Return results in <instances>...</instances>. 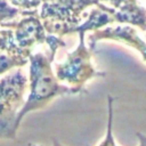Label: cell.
I'll return each mask as SVG.
<instances>
[{
	"mask_svg": "<svg viewBox=\"0 0 146 146\" xmlns=\"http://www.w3.org/2000/svg\"><path fill=\"white\" fill-rule=\"evenodd\" d=\"M54 57L55 55H52L50 51L49 54L36 52L30 56V94L27 99L25 100L24 106L17 115V129L19 128L23 117L27 113L43 108L55 97L64 95H80L87 92L84 88L68 87L59 83L51 68Z\"/></svg>",
	"mask_w": 146,
	"mask_h": 146,
	"instance_id": "6da1fadb",
	"label": "cell"
},
{
	"mask_svg": "<svg viewBox=\"0 0 146 146\" xmlns=\"http://www.w3.org/2000/svg\"><path fill=\"white\" fill-rule=\"evenodd\" d=\"M29 80L19 67L0 79V139H15L16 119L25 104Z\"/></svg>",
	"mask_w": 146,
	"mask_h": 146,
	"instance_id": "7a4b0ae2",
	"label": "cell"
},
{
	"mask_svg": "<svg viewBox=\"0 0 146 146\" xmlns=\"http://www.w3.org/2000/svg\"><path fill=\"white\" fill-rule=\"evenodd\" d=\"M98 3V0H41L39 14L46 32L62 38L80 25L86 8Z\"/></svg>",
	"mask_w": 146,
	"mask_h": 146,
	"instance_id": "3957f363",
	"label": "cell"
},
{
	"mask_svg": "<svg viewBox=\"0 0 146 146\" xmlns=\"http://www.w3.org/2000/svg\"><path fill=\"white\" fill-rule=\"evenodd\" d=\"M84 34V32H79V46L72 52L67 54L64 62L55 66V75L58 81L66 82L71 84V87L83 88V84L88 80L106 76V72H99L92 66V51L86 46Z\"/></svg>",
	"mask_w": 146,
	"mask_h": 146,
	"instance_id": "277c9868",
	"label": "cell"
},
{
	"mask_svg": "<svg viewBox=\"0 0 146 146\" xmlns=\"http://www.w3.org/2000/svg\"><path fill=\"white\" fill-rule=\"evenodd\" d=\"M1 27H10L14 32V41L19 50L21 55L30 58L32 49L36 44L47 43L50 40V35L44 30L42 21L40 18L39 10L30 16L19 17L15 21L5 22Z\"/></svg>",
	"mask_w": 146,
	"mask_h": 146,
	"instance_id": "5b68a950",
	"label": "cell"
},
{
	"mask_svg": "<svg viewBox=\"0 0 146 146\" xmlns=\"http://www.w3.org/2000/svg\"><path fill=\"white\" fill-rule=\"evenodd\" d=\"M102 40H113L117 42H122L128 44L129 47L135 48L143 57L144 62H146V43L144 40L137 34V31L131 25L127 24H119V25H111L104 29L94 31L88 36V44L91 51L95 50L97 42Z\"/></svg>",
	"mask_w": 146,
	"mask_h": 146,
	"instance_id": "8992f818",
	"label": "cell"
},
{
	"mask_svg": "<svg viewBox=\"0 0 146 146\" xmlns=\"http://www.w3.org/2000/svg\"><path fill=\"white\" fill-rule=\"evenodd\" d=\"M27 63H30V58L21 55H11L7 52H0V75L10 72L14 68L24 67Z\"/></svg>",
	"mask_w": 146,
	"mask_h": 146,
	"instance_id": "52a82bcc",
	"label": "cell"
},
{
	"mask_svg": "<svg viewBox=\"0 0 146 146\" xmlns=\"http://www.w3.org/2000/svg\"><path fill=\"white\" fill-rule=\"evenodd\" d=\"M108 99V120H107V130H106V135L105 138L103 139V141L98 145V146H117L115 140H114V136H113V98L112 96H107ZM32 146H42V145H32ZM52 146H63L57 139L52 140Z\"/></svg>",
	"mask_w": 146,
	"mask_h": 146,
	"instance_id": "ba28073f",
	"label": "cell"
},
{
	"mask_svg": "<svg viewBox=\"0 0 146 146\" xmlns=\"http://www.w3.org/2000/svg\"><path fill=\"white\" fill-rule=\"evenodd\" d=\"M8 2L22 10L38 9L41 5V0H8Z\"/></svg>",
	"mask_w": 146,
	"mask_h": 146,
	"instance_id": "9c48e42d",
	"label": "cell"
},
{
	"mask_svg": "<svg viewBox=\"0 0 146 146\" xmlns=\"http://www.w3.org/2000/svg\"><path fill=\"white\" fill-rule=\"evenodd\" d=\"M98 1H99V2H100V1L108 2V3H111V5L113 6L114 9H120L124 3H127V2H129V1H131V0H98Z\"/></svg>",
	"mask_w": 146,
	"mask_h": 146,
	"instance_id": "30bf717a",
	"label": "cell"
},
{
	"mask_svg": "<svg viewBox=\"0 0 146 146\" xmlns=\"http://www.w3.org/2000/svg\"><path fill=\"white\" fill-rule=\"evenodd\" d=\"M137 138L139 141V146H146V135L141 133V132H137Z\"/></svg>",
	"mask_w": 146,
	"mask_h": 146,
	"instance_id": "8fae6325",
	"label": "cell"
}]
</instances>
